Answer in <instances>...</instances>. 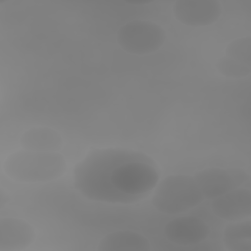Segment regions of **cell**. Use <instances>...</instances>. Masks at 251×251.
I'll list each match as a JSON object with an SVG mask.
<instances>
[{
    "instance_id": "7",
    "label": "cell",
    "mask_w": 251,
    "mask_h": 251,
    "mask_svg": "<svg viewBox=\"0 0 251 251\" xmlns=\"http://www.w3.org/2000/svg\"><path fill=\"white\" fill-rule=\"evenodd\" d=\"M209 233V226L195 216L175 218L164 227V235L170 242L184 246L201 243Z\"/></svg>"
},
{
    "instance_id": "12",
    "label": "cell",
    "mask_w": 251,
    "mask_h": 251,
    "mask_svg": "<svg viewBox=\"0 0 251 251\" xmlns=\"http://www.w3.org/2000/svg\"><path fill=\"white\" fill-rule=\"evenodd\" d=\"M223 242L229 251H251V221L228 224L223 232Z\"/></svg>"
},
{
    "instance_id": "2",
    "label": "cell",
    "mask_w": 251,
    "mask_h": 251,
    "mask_svg": "<svg viewBox=\"0 0 251 251\" xmlns=\"http://www.w3.org/2000/svg\"><path fill=\"white\" fill-rule=\"evenodd\" d=\"M67 164L58 152L19 150L10 154L3 163V171L12 180L22 183L49 182L59 178Z\"/></svg>"
},
{
    "instance_id": "3",
    "label": "cell",
    "mask_w": 251,
    "mask_h": 251,
    "mask_svg": "<svg viewBox=\"0 0 251 251\" xmlns=\"http://www.w3.org/2000/svg\"><path fill=\"white\" fill-rule=\"evenodd\" d=\"M203 199L193 176L176 174L170 175L159 182L152 204L162 213L177 214L196 207Z\"/></svg>"
},
{
    "instance_id": "5",
    "label": "cell",
    "mask_w": 251,
    "mask_h": 251,
    "mask_svg": "<svg viewBox=\"0 0 251 251\" xmlns=\"http://www.w3.org/2000/svg\"><path fill=\"white\" fill-rule=\"evenodd\" d=\"M193 177L203 197L207 199H214L239 188L249 180L248 173L240 168H206L197 172Z\"/></svg>"
},
{
    "instance_id": "9",
    "label": "cell",
    "mask_w": 251,
    "mask_h": 251,
    "mask_svg": "<svg viewBox=\"0 0 251 251\" xmlns=\"http://www.w3.org/2000/svg\"><path fill=\"white\" fill-rule=\"evenodd\" d=\"M35 230L26 221L14 217L0 219V251H17L30 246Z\"/></svg>"
},
{
    "instance_id": "13",
    "label": "cell",
    "mask_w": 251,
    "mask_h": 251,
    "mask_svg": "<svg viewBox=\"0 0 251 251\" xmlns=\"http://www.w3.org/2000/svg\"><path fill=\"white\" fill-rule=\"evenodd\" d=\"M224 57L231 63L251 68V38L240 37L232 40L226 48Z\"/></svg>"
},
{
    "instance_id": "1",
    "label": "cell",
    "mask_w": 251,
    "mask_h": 251,
    "mask_svg": "<svg viewBox=\"0 0 251 251\" xmlns=\"http://www.w3.org/2000/svg\"><path fill=\"white\" fill-rule=\"evenodd\" d=\"M160 172L148 155L120 148L93 149L73 170V184L84 197L110 204L137 202L157 186Z\"/></svg>"
},
{
    "instance_id": "10",
    "label": "cell",
    "mask_w": 251,
    "mask_h": 251,
    "mask_svg": "<svg viewBox=\"0 0 251 251\" xmlns=\"http://www.w3.org/2000/svg\"><path fill=\"white\" fill-rule=\"evenodd\" d=\"M20 144L25 150L57 152L63 145V139L61 134L55 129L32 127L22 134Z\"/></svg>"
},
{
    "instance_id": "4",
    "label": "cell",
    "mask_w": 251,
    "mask_h": 251,
    "mask_svg": "<svg viewBox=\"0 0 251 251\" xmlns=\"http://www.w3.org/2000/svg\"><path fill=\"white\" fill-rule=\"evenodd\" d=\"M165 38V31L159 25L144 20L127 22L117 32L120 47L133 55H146L159 50Z\"/></svg>"
},
{
    "instance_id": "6",
    "label": "cell",
    "mask_w": 251,
    "mask_h": 251,
    "mask_svg": "<svg viewBox=\"0 0 251 251\" xmlns=\"http://www.w3.org/2000/svg\"><path fill=\"white\" fill-rule=\"evenodd\" d=\"M222 12L216 0H177L173 5L175 18L185 25L206 26L215 23Z\"/></svg>"
},
{
    "instance_id": "8",
    "label": "cell",
    "mask_w": 251,
    "mask_h": 251,
    "mask_svg": "<svg viewBox=\"0 0 251 251\" xmlns=\"http://www.w3.org/2000/svg\"><path fill=\"white\" fill-rule=\"evenodd\" d=\"M213 213L224 220L240 221L251 215V192L247 188H236L213 199Z\"/></svg>"
},
{
    "instance_id": "11",
    "label": "cell",
    "mask_w": 251,
    "mask_h": 251,
    "mask_svg": "<svg viewBox=\"0 0 251 251\" xmlns=\"http://www.w3.org/2000/svg\"><path fill=\"white\" fill-rule=\"evenodd\" d=\"M149 240L143 235L129 230L115 231L101 239L98 245L99 251H149Z\"/></svg>"
}]
</instances>
